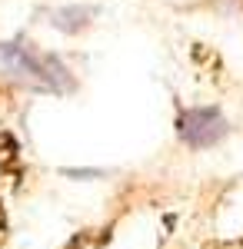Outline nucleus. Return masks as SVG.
<instances>
[{"label":"nucleus","mask_w":243,"mask_h":249,"mask_svg":"<svg viewBox=\"0 0 243 249\" xmlns=\"http://www.w3.org/2000/svg\"><path fill=\"white\" fill-rule=\"evenodd\" d=\"M0 73L10 80H20L27 87H37V90H54V93L74 90V80L57 57L27 50L14 40H0Z\"/></svg>","instance_id":"f257e3e1"},{"label":"nucleus","mask_w":243,"mask_h":249,"mask_svg":"<svg viewBox=\"0 0 243 249\" xmlns=\"http://www.w3.org/2000/svg\"><path fill=\"white\" fill-rule=\"evenodd\" d=\"M90 14L94 10H83V7H60V10H54V27L67 30V34H77L80 27H87Z\"/></svg>","instance_id":"7ed1b4c3"},{"label":"nucleus","mask_w":243,"mask_h":249,"mask_svg":"<svg viewBox=\"0 0 243 249\" xmlns=\"http://www.w3.org/2000/svg\"><path fill=\"white\" fill-rule=\"evenodd\" d=\"M230 133L226 126V116L213 107H197V110H187L183 120H180V136L190 150H210L217 146L223 136Z\"/></svg>","instance_id":"f03ea898"}]
</instances>
